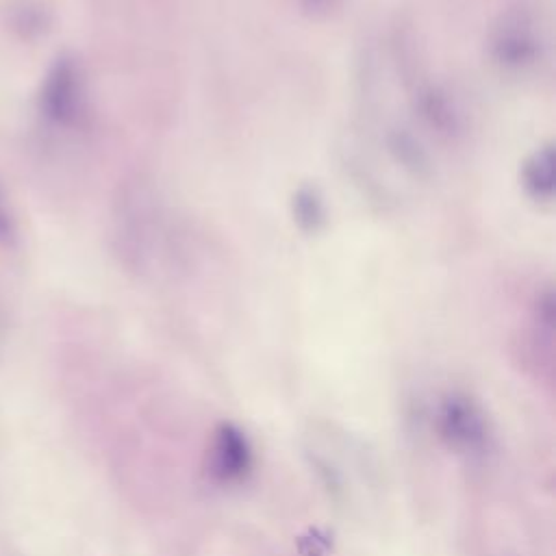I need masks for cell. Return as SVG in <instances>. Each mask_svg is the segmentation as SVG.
<instances>
[{
  "mask_svg": "<svg viewBox=\"0 0 556 556\" xmlns=\"http://www.w3.org/2000/svg\"><path fill=\"white\" fill-rule=\"evenodd\" d=\"M534 22L528 13L515 11L504 17L495 30L493 50L500 63L508 67H523L532 63L539 54V37Z\"/></svg>",
  "mask_w": 556,
  "mask_h": 556,
  "instance_id": "cell-1",
  "label": "cell"
},
{
  "mask_svg": "<svg viewBox=\"0 0 556 556\" xmlns=\"http://www.w3.org/2000/svg\"><path fill=\"white\" fill-rule=\"evenodd\" d=\"M46 111L52 119L61 124H72L78 119L83 109V83L74 63H59L48 76L43 91Z\"/></svg>",
  "mask_w": 556,
  "mask_h": 556,
  "instance_id": "cell-2",
  "label": "cell"
},
{
  "mask_svg": "<svg viewBox=\"0 0 556 556\" xmlns=\"http://www.w3.org/2000/svg\"><path fill=\"white\" fill-rule=\"evenodd\" d=\"M248 463L250 452L245 439L232 428H222L213 443V471L224 480H232L248 469Z\"/></svg>",
  "mask_w": 556,
  "mask_h": 556,
  "instance_id": "cell-3",
  "label": "cell"
},
{
  "mask_svg": "<svg viewBox=\"0 0 556 556\" xmlns=\"http://www.w3.org/2000/svg\"><path fill=\"white\" fill-rule=\"evenodd\" d=\"M523 185L534 198H549L554 189V154L549 148L536 152L523 167Z\"/></svg>",
  "mask_w": 556,
  "mask_h": 556,
  "instance_id": "cell-4",
  "label": "cell"
},
{
  "mask_svg": "<svg viewBox=\"0 0 556 556\" xmlns=\"http://www.w3.org/2000/svg\"><path fill=\"white\" fill-rule=\"evenodd\" d=\"M445 432L460 443H473L480 437V421L471 413V408L463 402H450L443 413Z\"/></svg>",
  "mask_w": 556,
  "mask_h": 556,
  "instance_id": "cell-5",
  "label": "cell"
},
{
  "mask_svg": "<svg viewBox=\"0 0 556 556\" xmlns=\"http://www.w3.org/2000/svg\"><path fill=\"white\" fill-rule=\"evenodd\" d=\"M295 217L306 228H315L324 219V204L313 189H300L295 193Z\"/></svg>",
  "mask_w": 556,
  "mask_h": 556,
  "instance_id": "cell-6",
  "label": "cell"
}]
</instances>
